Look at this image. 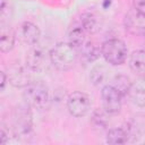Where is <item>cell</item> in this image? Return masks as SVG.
Masks as SVG:
<instances>
[{"label": "cell", "instance_id": "ac0fdd59", "mask_svg": "<svg viewBox=\"0 0 145 145\" xmlns=\"http://www.w3.org/2000/svg\"><path fill=\"white\" fill-rule=\"evenodd\" d=\"M121 95L122 97L128 95L129 93V89H130V86H131V83H130V79L125 76V75H117L113 79V83L111 84Z\"/></svg>", "mask_w": 145, "mask_h": 145}, {"label": "cell", "instance_id": "30bf717a", "mask_svg": "<svg viewBox=\"0 0 145 145\" xmlns=\"http://www.w3.org/2000/svg\"><path fill=\"white\" fill-rule=\"evenodd\" d=\"M19 35L25 44L33 46L39 43L41 37V31L34 23L24 22L19 27Z\"/></svg>", "mask_w": 145, "mask_h": 145}, {"label": "cell", "instance_id": "7a4b0ae2", "mask_svg": "<svg viewBox=\"0 0 145 145\" xmlns=\"http://www.w3.org/2000/svg\"><path fill=\"white\" fill-rule=\"evenodd\" d=\"M77 59V49L70 43H58L50 50L51 65L60 71L70 70Z\"/></svg>", "mask_w": 145, "mask_h": 145}, {"label": "cell", "instance_id": "d6986e66", "mask_svg": "<svg viewBox=\"0 0 145 145\" xmlns=\"http://www.w3.org/2000/svg\"><path fill=\"white\" fill-rule=\"evenodd\" d=\"M89 77H91V80L94 85H101L106 78V70H105L104 66H102V65L95 66L92 69Z\"/></svg>", "mask_w": 145, "mask_h": 145}, {"label": "cell", "instance_id": "5bb4252c", "mask_svg": "<svg viewBox=\"0 0 145 145\" xmlns=\"http://www.w3.org/2000/svg\"><path fill=\"white\" fill-rule=\"evenodd\" d=\"M80 59L86 63H92L99 59L101 56V49L95 45L92 41H86L79 49H77Z\"/></svg>", "mask_w": 145, "mask_h": 145}, {"label": "cell", "instance_id": "e0dca14e", "mask_svg": "<svg viewBox=\"0 0 145 145\" xmlns=\"http://www.w3.org/2000/svg\"><path fill=\"white\" fill-rule=\"evenodd\" d=\"M128 133L123 128H112L108 131L106 135V142L109 144L120 145L128 142Z\"/></svg>", "mask_w": 145, "mask_h": 145}, {"label": "cell", "instance_id": "9a60e30c", "mask_svg": "<svg viewBox=\"0 0 145 145\" xmlns=\"http://www.w3.org/2000/svg\"><path fill=\"white\" fill-rule=\"evenodd\" d=\"M129 67L138 76H145V51L135 50L129 57Z\"/></svg>", "mask_w": 145, "mask_h": 145}, {"label": "cell", "instance_id": "4fadbf2b", "mask_svg": "<svg viewBox=\"0 0 145 145\" xmlns=\"http://www.w3.org/2000/svg\"><path fill=\"white\" fill-rule=\"evenodd\" d=\"M128 96L134 104L142 108L145 106V77H140L131 83Z\"/></svg>", "mask_w": 145, "mask_h": 145}, {"label": "cell", "instance_id": "6da1fadb", "mask_svg": "<svg viewBox=\"0 0 145 145\" xmlns=\"http://www.w3.org/2000/svg\"><path fill=\"white\" fill-rule=\"evenodd\" d=\"M23 96L29 106L39 111H45L51 105L49 88L42 80H33L26 87H24Z\"/></svg>", "mask_w": 145, "mask_h": 145}, {"label": "cell", "instance_id": "277c9868", "mask_svg": "<svg viewBox=\"0 0 145 145\" xmlns=\"http://www.w3.org/2000/svg\"><path fill=\"white\" fill-rule=\"evenodd\" d=\"M101 54L108 63L119 66L126 61L128 49L123 41L119 39H111L101 45Z\"/></svg>", "mask_w": 145, "mask_h": 145}, {"label": "cell", "instance_id": "3957f363", "mask_svg": "<svg viewBox=\"0 0 145 145\" xmlns=\"http://www.w3.org/2000/svg\"><path fill=\"white\" fill-rule=\"evenodd\" d=\"M32 106L26 102L15 108L12 113V133L17 137H28L33 133Z\"/></svg>", "mask_w": 145, "mask_h": 145}, {"label": "cell", "instance_id": "7402d4cb", "mask_svg": "<svg viewBox=\"0 0 145 145\" xmlns=\"http://www.w3.org/2000/svg\"><path fill=\"white\" fill-rule=\"evenodd\" d=\"M9 130L6 129V126H1V130H0V139H1V144H6L9 140Z\"/></svg>", "mask_w": 145, "mask_h": 145}, {"label": "cell", "instance_id": "2e32d148", "mask_svg": "<svg viewBox=\"0 0 145 145\" xmlns=\"http://www.w3.org/2000/svg\"><path fill=\"white\" fill-rule=\"evenodd\" d=\"M79 22L85 27L88 34L96 33L101 28V17H99L94 12H85L79 18Z\"/></svg>", "mask_w": 145, "mask_h": 145}, {"label": "cell", "instance_id": "8992f818", "mask_svg": "<svg viewBox=\"0 0 145 145\" xmlns=\"http://www.w3.org/2000/svg\"><path fill=\"white\" fill-rule=\"evenodd\" d=\"M67 109L72 117L82 118L86 116L91 109L89 96L79 91L70 93L67 99Z\"/></svg>", "mask_w": 145, "mask_h": 145}, {"label": "cell", "instance_id": "603a6c76", "mask_svg": "<svg viewBox=\"0 0 145 145\" xmlns=\"http://www.w3.org/2000/svg\"><path fill=\"white\" fill-rule=\"evenodd\" d=\"M1 82H0V89L3 91L5 89V86L7 84V80H8V75H6L5 71H1Z\"/></svg>", "mask_w": 145, "mask_h": 145}, {"label": "cell", "instance_id": "8fae6325", "mask_svg": "<svg viewBox=\"0 0 145 145\" xmlns=\"http://www.w3.org/2000/svg\"><path fill=\"white\" fill-rule=\"evenodd\" d=\"M16 42V33L11 28L10 25L1 22L0 27V50L2 53H7L11 51L15 46Z\"/></svg>", "mask_w": 145, "mask_h": 145}, {"label": "cell", "instance_id": "ffe728a7", "mask_svg": "<svg viewBox=\"0 0 145 145\" xmlns=\"http://www.w3.org/2000/svg\"><path fill=\"white\" fill-rule=\"evenodd\" d=\"M93 121H96V123H95V127H102V128H104L105 126H106V119H105V117L103 116V113H101V112H95L94 113V116H93Z\"/></svg>", "mask_w": 145, "mask_h": 145}, {"label": "cell", "instance_id": "5b68a950", "mask_svg": "<svg viewBox=\"0 0 145 145\" xmlns=\"http://www.w3.org/2000/svg\"><path fill=\"white\" fill-rule=\"evenodd\" d=\"M50 61V50L43 44H35L31 48L26 56V65L33 72H42L46 69Z\"/></svg>", "mask_w": 145, "mask_h": 145}, {"label": "cell", "instance_id": "ba28073f", "mask_svg": "<svg viewBox=\"0 0 145 145\" xmlns=\"http://www.w3.org/2000/svg\"><path fill=\"white\" fill-rule=\"evenodd\" d=\"M32 70L25 66H15L9 69L8 74V82L15 87H26L29 83L33 82L32 79Z\"/></svg>", "mask_w": 145, "mask_h": 145}, {"label": "cell", "instance_id": "44dd1931", "mask_svg": "<svg viewBox=\"0 0 145 145\" xmlns=\"http://www.w3.org/2000/svg\"><path fill=\"white\" fill-rule=\"evenodd\" d=\"M136 12L145 16V0H134V8Z\"/></svg>", "mask_w": 145, "mask_h": 145}, {"label": "cell", "instance_id": "7c38bea8", "mask_svg": "<svg viewBox=\"0 0 145 145\" xmlns=\"http://www.w3.org/2000/svg\"><path fill=\"white\" fill-rule=\"evenodd\" d=\"M87 32L85 27L82 25L79 20H77L75 24L71 25L69 33H68V43H70L74 48L79 49L85 42H86V36Z\"/></svg>", "mask_w": 145, "mask_h": 145}, {"label": "cell", "instance_id": "52a82bcc", "mask_svg": "<svg viewBox=\"0 0 145 145\" xmlns=\"http://www.w3.org/2000/svg\"><path fill=\"white\" fill-rule=\"evenodd\" d=\"M101 97L103 109L106 113L117 114L120 112L122 105V95L111 84H108L102 87Z\"/></svg>", "mask_w": 145, "mask_h": 145}, {"label": "cell", "instance_id": "9c48e42d", "mask_svg": "<svg viewBox=\"0 0 145 145\" xmlns=\"http://www.w3.org/2000/svg\"><path fill=\"white\" fill-rule=\"evenodd\" d=\"M125 27L133 34L138 36H145V16L139 15L134 9L125 16Z\"/></svg>", "mask_w": 145, "mask_h": 145}]
</instances>
